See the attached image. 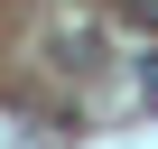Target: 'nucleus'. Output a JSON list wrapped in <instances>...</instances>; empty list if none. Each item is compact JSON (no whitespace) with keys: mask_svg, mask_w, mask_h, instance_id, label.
I'll use <instances>...</instances> for the list:
<instances>
[{"mask_svg":"<svg viewBox=\"0 0 158 149\" xmlns=\"http://www.w3.org/2000/svg\"><path fill=\"white\" fill-rule=\"evenodd\" d=\"M121 10H130V19H139V28H158V0H121Z\"/></svg>","mask_w":158,"mask_h":149,"instance_id":"obj_1","label":"nucleus"},{"mask_svg":"<svg viewBox=\"0 0 158 149\" xmlns=\"http://www.w3.org/2000/svg\"><path fill=\"white\" fill-rule=\"evenodd\" d=\"M139 93H149V103H158V56H149V74H139Z\"/></svg>","mask_w":158,"mask_h":149,"instance_id":"obj_2","label":"nucleus"}]
</instances>
